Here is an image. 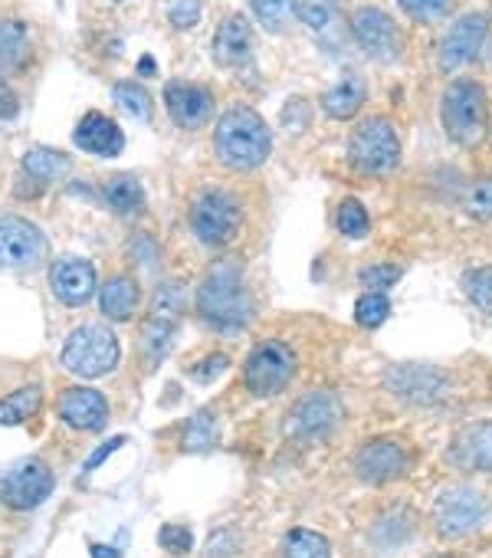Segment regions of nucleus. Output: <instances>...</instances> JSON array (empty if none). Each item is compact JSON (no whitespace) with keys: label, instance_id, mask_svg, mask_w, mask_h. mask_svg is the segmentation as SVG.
<instances>
[{"label":"nucleus","instance_id":"f257e3e1","mask_svg":"<svg viewBox=\"0 0 492 558\" xmlns=\"http://www.w3.org/2000/svg\"><path fill=\"white\" fill-rule=\"evenodd\" d=\"M197 313L200 319L220 332L236 336L254 319V300L243 283V266L236 259H217L197 290Z\"/></svg>","mask_w":492,"mask_h":558},{"label":"nucleus","instance_id":"f03ea898","mask_svg":"<svg viewBox=\"0 0 492 558\" xmlns=\"http://www.w3.org/2000/svg\"><path fill=\"white\" fill-rule=\"evenodd\" d=\"M217 158L233 171H257L273 151V132L263 116L250 106H233L220 116L213 129Z\"/></svg>","mask_w":492,"mask_h":558},{"label":"nucleus","instance_id":"7ed1b4c3","mask_svg":"<svg viewBox=\"0 0 492 558\" xmlns=\"http://www.w3.org/2000/svg\"><path fill=\"white\" fill-rule=\"evenodd\" d=\"M440 122H443V132L463 145V148H472L482 142L485 135V89L482 83L476 80H453L443 93V102H440Z\"/></svg>","mask_w":492,"mask_h":558},{"label":"nucleus","instance_id":"20e7f679","mask_svg":"<svg viewBox=\"0 0 492 558\" xmlns=\"http://www.w3.org/2000/svg\"><path fill=\"white\" fill-rule=\"evenodd\" d=\"M348 158L358 174L368 178H388L401 168V135L391 119L374 116L365 119L348 142Z\"/></svg>","mask_w":492,"mask_h":558},{"label":"nucleus","instance_id":"39448f33","mask_svg":"<svg viewBox=\"0 0 492 558\" xmlns=\"http://www.w3.org/2000/svg\"><path fill=\"white\" fill-rule=\"evenodd\" d=\"M243 210L233 194L226 191H204L190 204V230L204 246H230L239 236Z\"/></svg>","mask_w":492,"mask_h":558},{"label":"nucleus","instance_id":"423d86ee","mask_svg":"<svg viewBox=\"0 0 492 558\" xmlns=\"http://www.w3.org/2000/svg\"><path fill=\"white\" fill-rule=\"evenodd\" d=\"M184 303H187V293L177 279H171V283L155 290L148 319L142 326V355L148 359V365L164 362V355L174 342V329H177V319L184 313Z\"/></svg>","mask_w":492,"mask_h":558},{"label":"nucleus","instance_id":"0eeeda50","mask_svg":"<svg viewBox=\"0 0 492 558\" xmlns=\"http://www.w3.org/2000/svg\"><path fill=\"white\" fill-rule=\"evenodd\" d=\"M119 339L106 326H79L63 345V368L79 378H102L119 365Z\"/></svg>","mask_w":492,"mask_h":558},{"label":"nucleus","instance_id":"6e6552de","mask_svg":"<svg viewBox=\"0 0 492 558\" xmlns=\"http://www.w3.org/2000/svg\"><path fill=\"white\" fill-rule=\"evenodd\" d=\"M293 375H296V352L280 339L260 342L243 365V381L257 398H276L280 391H286Z\"/></svg>","mask_w":492,"mask_h":558},{"label":"nucleus","instance_id":"1a4fd4ad","mask_svg":"<svg viewBox=\"0 0 492 558\" xmlns=\"http://www.w3.org/2000/svg\"><path fill=\"white\" fill-rule=\"evenodd\" d=\"M53 483H57L53 470L44 460H37V457L17 460L0 473V502L17 512L37 509L53 493Z\"/></svg>","mask_w":492,"mask_h":558},{"label":"nucleus","instance_id":"9d476101","mask_svg":"<svg viewBox=\"0 0 492 558\" xmlns=\"http://www.w3.org/2000/svg\"><path fill=\"white\" fill-rule=\"evenodd\" d=\"M47 233L24 217H0V269H34L47 259Z\"/></svg>","mask_w":492,"mask_h":558},{"label":"nucleus","instance_id":"9b49d317","mask_svg":"<svg viewBox=\"0 0 492 558\" xmlns=\"http://www.w3.org/2000/svg\"><path fill=\"white\" fill-rule=\"evenodd\" d=\"M339 421H342V401L332 391H306L286 417V434L293 440L316 444L325 440L339 427Z\"/></svg>","mask_w":492,"mask_h":558},{"label":"nucleus","instance_id":"f8f14e48","mask_svg":"<svg viewBox=\"0 0 492 558\" xmlns=\"http://www.w3.org/2000/svg\"><path fill=\"white\" fill-rule=\"evenodd\" d=\"M485 512H489V502L476 486H450L433 502V525L440 535L456 538L482 525Z\"/></svg>","mask_w":492,"mask_h":558},{"label":"nucleus","instance_id":"ddd939ff","mask_svg":"<svg viewBox=\"0 0 492 558\" xmlns=\"http://www.w3.org/2000/svg\"><path fill=\"white\" fill-rule=\"evenodd\" d=\"M352 34H355L358 47H361L368 57L381 60V63H391V60H397V57L404 53V34H401V27H397L384 11H378V8H361V11H355V17H352Z\"/></svg>","mask_w":492,"mask_h":558},{"label":"nucleus","instance_id":"4468645a","mask_svg":"<svg viewBox=\"0 0 492 558\" xmlns=\"http://www.w3.org/2000/svg\"><path fill=\"white\" fill-rule=\"evenodd\" d=\"M384 388L410 404H430L436 401L440 395H446L450 388V378L433 368V365H420V362H401V365H391L384 372Z\"/></svg>","mask_w":492,"mask_h":558},{"label":"nucleus","instance_id":"2eb2a0df","mask_svg":"<svg viewBox=\"0 0 492 558\" xmlns=\"http://www.w3.org/2000/svg\"><path fill=\"white\" fill-rule=\"evenodd\" d=\"M485 34H489V17L485 14H466V17H459L446 31V37L440 44V70L443 73H456L466 63H472L479 57L482 44H485Z\"/></svg>","mask_w":492,"mask_h":558},{"label":"nucleus","instance_id":"dca6fc26","mask_svg":"<svg viewBox=\"0 0 492 558\" xmlns=\"http://www.w3.org/2000/svg\"><path fill=\"white\" fill-rule=\"evenodd\" d=\"M407 470V453L397 440L391 437H378V440H368L358 453H355V473L361 483H371V486H384V483H394L397 476H404Z\"/></svg>","mask_w":492,"mask_h":558},{"label":"nucleus","instance_id":"f3484780","mask_svg":"<svg viewBox=\"0 0 492 558\" xmlns=\"http://www.w3.org/2000/svg\"><path fill=\"white\" fill-rule=\"evenodd\" d=\"M164 109H168V116H171L174 125H181V129H200L213 116V96H210V89H204L197 83L171 80L164 86Z\"/></svg>","mask_w":492,"mask_h":558},{"label":"nucleus","instance_id":"a211bd4d","mask_svg":"<svg viewBox=\"0 0 492 558\" xmlns=\"http://www.w3.org/2000/svg\"><path fill=\"white\" fill-rule=\"evenodd\" d=\"M446 460L463 473H492V421L466 424L453 437Z\"/></svg>","mask_w":492,"mask_h":558},{"label":"nucleus","instance_id":"6ab92c4d","mask_svg":"<svg viewBox=\"0 0 492 558\" xmlns=\"http://www.w3.org/2000/svg\"><path fill=\"white\" fill-rule=\"evenodd\" d=\"M73 145L96 158H119L125 148V132L106 112H86L73 129Z\"/></svg>","mask_w":492,"mask_h":558},{"label":"nucleus","instance_id":"aec40b11","mask_svg":"<svg viewBox=\"0 0 492 558\" xmlns=\"http://www.w3.org/2000/svg\"><path fill=\"white\" fill-rule=\"evenodd\" d=\"M50 287L57 293V300L70 310L76 306H86L96 293V269L89 259H76V256H66L53 266L50 272Z\"/></svg>","mask_w":492,"mask_h":558},{"label":"nucleus","instance_id":"412c9836","mask_svg":"<svg viewBox=\"0 0 492 558\" xmlns=\"http://www.w3.org/2000/svg\"><path fill=\"white\" fill-rule=\"evenodd\" d=\"M57 411L73 430H102L106 421H109V401H106V395H99L93 388L63 391Z\"/></svg>","mask_w":492,"mask_h":558},{"label":"nucleus","instance_id":"4be33fe9","mask_svg":"<svg viewBox=\"0 0 492 558\" xmlns=\"http://www.w3.org/2000/svg\"><path fill=\"white\" fill-rule=\"evenodd\" d=\"M254 53V31L246 24L243 14H230L220 21L217 37H213V60L226 70L243 66Z\"/></svg>","mask_w":492,"mask_h":558},{"label":"nucleus","instance_id":"5701e85b","mask_svg":"<svg viewBox=\"0 0 492 558\" xmlns=\"http://www.w3.org/2000/svg\"><path fill=\"white\" fill-rule=\"evenodd\" d=\"M30 60V27L17 17L0 21V76H17Z\"/></svg>","mask_w":492,"mask_h":558},{"label":"nucleus","instance_id":"b1692460","mask_svg":"<svg viewBox=\"0 0 492 558\" xmlns=\"http://www.w3.org/2000/svg\"><path fill=\"white\" fill-rule=\"evenodd\" d=\"M138 300L142 296H138V283H135V279L115 276V279H109V283L102 287V293H99V310L112 323H128L138 313Z\"/></svg>","mask_w":492,"mask_h":558},{"label":"nucleus","instance_id":"393cba45","mask_svg":"<svg viewBox=\"0 0 492 558\" xmlns=\"http://www.w3.org/2000/svg\"><path fill=\"white\" fill-rule=\"evenodd\" d=\"M21 168H24V178H30V181H37V184L47 187L57 178L70 174L73 161H70V155H63L57 148H34V151H27L21 158Z\"/></svg>","mask_w":492,"mask_h":558},{"label":"nucleus","instance_id":"a878e982","mask_svg":"<svg viewBox=\"0 0 492 558\" xmlns=\"http://www.w3.org/2000/svg\"><path fill=\"white\" fill-rule=\"evenodd\" d=\"M368 86L361 76H345L342 83H335L325 96H322V109L332 119H352L361 106H365Z\"/></svg>","mask_w":492,"mask_h":558},{"label":"nucleus","instance_id":"bb28decb","mask_svg":"<svg viewBox=\"0 0 492 558\" xmlns=\"http://www.w3.org/2000/svg\"><path fill=\"white\" fill-rule=\"evenodd\" d=\"M106 204L119 217H142L145 214V187L135 174H115L106 184Z\"/></svg>","mask_w":492,"mask_h":558},{"label":"nucleus","instance_id":"cd10ccee","mask_svg":"<svg viewBox=\"0 0 492 558\" xmlns=\"http://www.w3.org/2000/svg\"><path fill=\"white\" fill-rule=\"evenodd\" d=\"M44 404V388L40 385H27L17 388L14 395L0 398V427H17L24 421H30Z\"/></svg>","mask_w":492,"mask_h":558},{"label":"nucleus","instance_id":"c85d7f7f","mask_svg":"<svg viewBox=\"0 0 492 558\" xmlns=\"http://www.w3.org/2000/svg\"><path fill=\"white\" fill-rule=\"evenodd\" d=\"M112 99H115V106H119L125 116H132V119H138V122H151L155 102H151V96H148L145 86L132 83V80H122V83L112 86Z\"/></svg>","mask_w":492,"mask_h":558},{"label":"nucleus","instance_id":"c756f323","mask_svg":"<svg viewBox=\"0 0 492 558\" xmlns=\"http://www.w3.org/2000/svg\"><path fill=\"white\" fill-rule=\"evenodd\" d=\"M283 555L286 558H332V545L325 535L312 529H293L283 538Z\"/></svg>","mask_w":492,"mask_h":558},{"label":"nucleus","instance_id":"7c9ffc66","mask_svg":"<svg viewBox=\"0 0 492 558\" xmlns=\"http://www.w3.org/2000/svg\"><path fill=\"white\" fill-rule=\"evenodd\" d=\"M417 529V519H414V509L404 506V515H394V512H384L374 525V538L378 545H404Z\"/></svg>","mask_w":492,"mask_h":558},{"label":"nucleus","instance_id":"2f4dec72","mask_svg":"<svg viewBox=\"0 0 492 558\" xmlns=\"http://www.w3.org/2000/svg\"><path fill=\"white\" fill-rule=\"evenodd\" d=\"M184 450L187 453H200V450H210L217 444V417L210 411H197L187 427H184Z\"/></svg>","mask_w":492,"mask_h":558},{"label":"nucleus","instance_id":"473e14b6","mask_svg":"<svg viewBox=\"0 0 492 558\" xmlns=\"http://www.w3.org/2000/svg\"><path fill=\"white\" fill-rule=\"evenodd\" d=\"M296 14L299 21L316 31V34H325L335 27L339 21V8H335V0H296Z\"/></svg>","mask_w":492,"mask_h":558},{"label":"nucleus","instance_id":"72a5a7b5","mask_svg":"<svg viewBox=\"0 0 492 558\" xmlns=\"http://www.w3.org/2000/svg\"><path fill=\"white\" fill-rule=\"evenodd\" d=\"M463 290L466 296L472 300V306L485 316H492V266H479V269H469L463 276Z\"/></svg>","mask_w":492,"mask_h":558},{"label":"nucleus","instance_id":"f704fd0d","mask_svg":"<svg viewBox=\"0 0 492 558\" xmlns=\"http://www.w3.org/2000/svg\"><path fill=\"white\" fill-rule=\"evenodd\" d=\"M250 8L267 31H283L296 14V0H250Z\"/></svg>","mask_w":492,"mask_h":558},{"label":"nucleus","instance_id":"c9c22d12","mask_svg":"<svg viewBox=\"0 0 492 558\" xmlns=\"http://www.w3.org/2000/svg\"><path fill=\"white\" fill-rule=\"evenodd\" d=\"M388 316H391V303H388V296L384 293H365L361 300H358V306H355V323L361 326V329H378V326H384L388 323Z\"/></svg>","mask_w":492,"mask_h":558},{"label":"nucleus","instance_id":"e433bc0d","mask_svg":"<svg viewBox=\"0 0 492 558\" xmlns=\"http://www.w3.org/2000/svg\"><path fill=\"white\" fill-rule=\"evenodd\" d=\"M339 230L345 233V236H368V230H371V217H368V210H365V204L361 201H355V197H348V201H342V207H339Z\"/></svg>","mask_w":492,"mask_h":558},{"label":"nucleus","instance_id":"4c0bfd02","mask_svg":"<svg viewBox=\"0 0 492 558\" xmlns=\"http://www.w3.org/2000/svg\"><path fill=\"white\" fill-rule=\"evenodd\" d=\"M397 4L417 24H436L453 11V0H397Z\"/></svg>","mask_w":492,"mask_h":558},{"label":"nucleus","instance_id":"58836bf2","mask_svg":"<svg viewBox=\"0 0 492 558\" xmlns=\"http://www.w3.org/2000/svg\"><path fill=\"white\" fill-rule=\"evenodd\" d=\"M463 207H466V214L476 217V220H492V178H479V181L466 191Z\"/></svg>","mask_w":492,"mask_h":558},{"label":"nucleus","instance_id":"ea45409f","mask_svg":"<svg viewBox=\"0 0 492 558\" xmlns=\"http://www.w3.org/2000/svg\"><path fill=\"white\" fill-rule=\"evenodd\" d=\"M158 542H161V548H164V551H171V555H187V551L194 548V535H190V529H187V525H177V522L161 525Z\"/></svg>","mask_w":492,"mask_h":558},{"label":"nucleus","instance_id":"a19ab883","mask_svg":"<svg viewBox=\"0 0 492 558\" xmlns=\"http://www.w3.org/2000/svg\"><path fill=\"white\" fill-rule=\"evenodd\" d=\"M200 14H204L200 0H171V4H168V21H171V27H177V31L197 27V24H200Z\"/></svg>","mask_w":492,"mask_h":558},{"label":"nucleus","instance_id":"79ce46f5","mask_svg":"<svg viewBox=\"0 0 492 558\" xmlns=\"http://www.w3.org/2000/svg\"><path fill=\"white\" fill-rule=\"evenodd\" d=\"M397 279H401V269H397V266H391V263H378V266L361 269V283H365L368 290H374V293L391 290V287L397 283Z\"/></svg>","mask_w":492,"mask_h":558},{"label":"nucleus","instance_id":"37998d69","mask_svg":"<svg viewBox=\"0 0 492 558\" xmlns=\"http://www.w3.org/2000/svg\"><path fill=\"white\" fill-rule=\"evenodd\" d=\"M230 551H236V532H233V529H217V532L210 535L207 558H226Z\"/></svg>","mask_w":492,"mask_h":558},{"label":"nucleus","instance_id":"c03bdc74","mask_svg":"<svg viewBox=\"0 0 492 558\" xmlns=\"http://www.w3.org/2000/svg\"><path fill=\"white\" fill-rule=\"evenodd\" d=\"M128 253L138 259V263H145V266H151V263H158V243L151 240V236H132V243H128Z\"/></svg>","mask_w":492,"mask_h":558},{"label":"nucleus","instance_id":"a18cd8bd","mask_svg":"<svg viewBox=\"0 0 492 558\" xmlns=\"http://www.w3.org/2000/svg\"><path fill=\"white\" fill-rule=\"evenodd\" d=\"M17 112H21V99H17V93L0 80V122H8V119H17Z\"/></svg>","mask_w":492,"mask_h":558},{"label":"nucleus","instance_id":"49530a36","mask_svg":"<svg viewBox=\"0 0 492 558\" xmlns=\"http://www.w3.org/2000/svg\"><path fill=\"white\" fill-rule=\"evenodd\" d=\"M226 365H230V362H226V355H207V362H200L190 375H194L197 381H213Z\"/></svg>","mask_w":492,"mask_h":558},{"label":"nucleus","instance_id":"de8ad7c7","mask_svg":"<svg viewBox=\"0 0 492 558\" xmlns=\"http://www.w3.org/2000/svg\"><path fill=\"white\" fill-rule=\"evenodd\" d=\"M122 444H125V437H122V434H119V437H112L109 444H102V447H99V450H96V453L89 457L86 470H96V466H102V460H109V457H112V450H119Z\"/></svg>","mask_w":492,"mask_h":558},{"label":"nucleus","instance_id":"09e8293b","mask_svg":"<svg viewBox=\"0 0 492 558\" xmlns=\"http://www.w3.org/2000/svg\"><path fill=\"white\" fill-rule=\"evenodd\" d=\"M93 558H122V551L112 545H93Z\"/></svg>","mask_w":492,"mask_h":558},{"label":"nucleus","instance_id":"8fccbe9b","mask_svg":"<svg viewBox=\"0 0 492 558\" xmlns=\"http://www.w3.org/2000/svg\"><path fill=\"white\" fill-rule=\"evenodd\" d=\"M138 73H142V76H151V73H155V57L145 53V57L138 60Z\"/></svg>","mask_w":492,"mask_h":558},{"label":"nucleus","instance_id":"3c124183","mask_svg":"<svg viewBox=\"0 0 492 558\" xmlns=\"http://www.w3.org/2000/svg\"><path fill=\"white\" fill-rule=\"evenodd\" d=\"M430 558H456V555H430Z\"/></svg>","mask_w":492,"mask_h":558}]
</instances>
